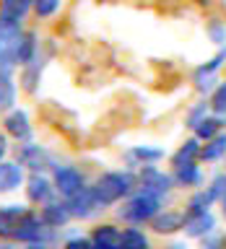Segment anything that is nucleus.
<instances>
[{
  "mask_svg": "<svg viewBox=\"0 0 226 249\" xmlns=\"http://www.w3.org/2000/svg\"><path fill=\"white\" fill-rule=\"evenodd\" d=\"M26 249H50V247H47L44 241H31V244H29Z\"/></svg>",
  "mask_w": 226,
  "mask_h": 249,
  "instance_id": "473e14b6",
  "label": "nucleus"
},
{
  "mask_svg": "<svg viewBox=\"0 0 226 249\" xmlns=\"http://www.w3.org/2000/svg\"><path fill=\"white\" fill-rule=\"evenodd\" d=\"M208 34H210V39H213L216 44H224L226 42V26H221V23H210L208 26Z\"/></svg>",
  "mask_w": 226,
  "mask_h": 249,
  "instance_id": "c85d7f7f",
  "label": "nucleus"
},
{
  "mask_svg": "<svg viewBox=\"0 0 226 249\" xmlns=\"http://www.w3.org/2000/svg\"><path fill=\"white\" fill-rule=\"evenodd\" d=\"M52 236V231L47 229V223L42 221L39 215H34V213H29L26 210V215L19 221V229H16V233H13V239H19V241H47Z\"/></svg>",
  "mask_w": 226,
  "mask_h": 249,
  "instance_id": "7ed1b4c3",
  "label": "nucleus"
},
{
  "mask_svg": "<svg viewBox=\"0 0 226 249\" xmlns=\"http://www.w3.org/2000/svg\"><path fill=\"white\" fill-rule=\"evenodd\" d=\"M140 184H143V190H146V192L156 195V197H164V195L171 190V177L146 163L143 171H140Z\"/></svg>",
  "mask_w": 226,
  "mask_h": 249,
  "instance_id": "423d86ee",
  "label": "nucleus"
},
{
  "mask_svg": "<svg viewBox=\"0 0 226 249\" xmlns=\"http://www.w3.org/2000/svg\"><path fill=\"white\" fill-rule=\"evenodd\" d=\"M224 247H226L224 239H218V236H210V239L203 241V249H224Z\"/></svg>",
  "mask_w": 226,
  "mask_h": 249,
  "instance_id": "2f4dec72",
  "label": "nucleus"
},
{
  "mask_svg": "<svg viewBox=\"0 0 226 249\" xmlns=\"http://www.w3.org/2000/svg\"><path fill=\"white\" fill-rule=\"evenodd\" d=\"M208 192L213 195V200H221L224 195H226V174H218V177H213V182H210Z\"/></svg>",
  "mask_w": 226,
  "mask_h": 249,
  "instance_id": "cd10ccee",
  "label": "nucleus"
},
{
  "mask_svg": "<svg viewBox=\"0 0 226 249\" xmlns=\"http://www.w3.org/2000/svg\"><path fill=\"white\" fill-rule=\"evenodd\" d=\"M62 249H91V239H70Z\"/></svg>",
  "mask_w": 226,
  "mask_h": 249,
  "instance_id": "c756f323",
  "label": "nucleus"
},
{
  "mask_svg": "<svg viewBox=\"0 0 226 249\" xmlns=\"http://www.w3.org/2000/svg\"><path fill=\"white\" fill-rule=\"evenodd\" d=\"M185 233L192 239H206L210 231L216 229V218L210 215V210H203V213H187L185 215Z\"/></svg>",
  "mask_w": 226,
  "mask_h": 249,
  "instance_id": "0eeeda50",
  "label": "nucleus"
},
{
  "mask_svg": "<svg viewBox=\"0 0 226 249\" xmlns=\"http://www.w3.org/2000/svg\"><path fill=\"white\" fill-rule=\"evenodd\" d=\"M26 215V205H5L0 208V236H13L19 221Z\"/></svg>",
  "mask_w": 226,
  "mask_h": 249,
  "instance_id": "9b49d317",
  "label": "nucleus"
},
{
  "mask_svg": "<svg viewBox=\"0 0 226 249\" xmlns=\"http://www.w3.org/2000/svg\"><path fill=\"white\" fill-rule=\"evenodd\" d=\"M16 101V86L11 81V73L8 70H0V112L11 109Z\"/></svg>",
  "mask_w": 226,
  "mask_h": 249,
  "instance_id": "aec40b11",
  "label": "nucleus"
},
{
  "mask_svg": "<svg viewBox=\"0 0 226 249\" xmlns=\"http://www.w3.org/2000/svg\"><path fill=\"white\" fill-rule=\"evenodd\" d=\"M198 153H200L198 138H190V140H185V145H179V151H177L174 156H171V163H174V166H182V163H192Z\"/></svg>",
  "mask_w": 226,
  "mask_h": 249,
  "instance_id": "4be33fe9",
  "label": "nucleus"
},
{
  "mask_svg": "<svg viewBox=\"0 0 226 249\" xmlns=\"http://www.w3.org/2000/svg\"><path fill=\"white\" fill-rule=\"evenodd\" d=\"M200 156L203 161H218L226 156V135L224 132H218V135H213L206 143V148H200Z\"/></svg>",
  "mask_w": 226,
  "mask_h": 249,
  "instance_id": "a211bd4d",
  "label": "nucleus"
},
{
  "mask_svg": "<svg viewBox=\"0 0 226 249\" xmlns=\"http://www.w3.org/2000/svg\"><path fill=\"white\" fill-rule=\"evenodd\" d=\"M174 182L179 187H198L203 182V174H200V169L195 166V161L182 163V166H177V171H174Z\"/></svg>",
  "mask_w": 226,
  "mask_h": 249,
  "instance_id": "dca6fc26",
  "label": "nucleus"
},
{
  "mask_svg": "<svg viewBox=\"0 0 226 249\" xmlns=\"http://www.w3.org/2000/svg\"><path fill=\"white\" fill-rule=\"evenodd\" d=\"M128 156H130L132 161H140V163L146 166V163H153V161H159L164 153L159 151V148H146V145H138V148H132V151H130Z\"/></svg>",
  "mask_w": 226,
  "mask_h": 249,
  "instance_id": "b1692460",
  "label": "nucleus"
},
{
  "mask_svg": "<svg viewBox=\"0 0 226 249\" xmlns=\"http://www.w3.org/2000/svg\"><path fill=\"white\" fill-rule=\"evenodd\" d=\"M132 187H135V177L130 171H109V174L99 177V182L94 184V192H96L101 208H107V205L120 202Z\"/></svg>",
  "mask_w": 226,
  "mask_h": 249,
  "instance_id": "f257e3e1",
  "label": "nucleus"
},
{
  "mask_svg": "<svg viewBox=\"0 0 226 249\" xmlns=\"http://www.w3.org/2000/svg\"><path fill=\"white\" fill-rule=\"evenodd\" d=\"M23 182V169L19 161H0V192H13Z\"/></svg>",
  "mask_w": 226,
  "mask_h": 249,
  "instance_id": "1a4fd4ad",
  "label": "nucleus"
},
{
  "mask_svg": "<svg viewBox=\"0 0 226 249\" xmlns=\"http://www.w3.org/2000/svg\"><path fill=\"white\" fill-rule=\"evenodd\" d=\"M19 163L21 166H29L31 171H44V169L52 166V156L47 153L42 145L29 143V145H23L19 151Z\"/></svg>",
  "mask_w": 226,
  "mask_h": 249,
  "instance_id": "6e6552de",
  "label": "nucleus"
},
{
  "mask_svg": "<svg viewBox=\"0 0 226 249\" xmlns=\"http://www.w3.org/2000/svg\"><path fill=\"white\" fill-rule=\"evenodd\" d=\"M120 249H148V239L143 236V231L128 229L120 233Z\"/></svg>",
  "mask_w": 226,
  "mask_h": 249,
  "instance_id": "5701e85b",
  "label": "nucleus"
},
{
  "mask_svg": "<svg viewBox=\"0 0 226 249\" xmlns=\"http://www.w3.org/2000/svg\"><path fill=\"white\" fill-rule=\"evenodd\" d=\"M37 57V34L34 31H26V34L19 36V42H16V62L19 65H26Z\"/></svg>",
  "mask_w": 226,
  "mask_h": 249,
  "instance_id": "2eb2a0df",
  "label": "nucleus"
},
{
  "mask_svg": "<svg viewBox=\"0 0 226 249\" xmlns=\"http://www.w3.org/2000/svg\"><path fill=\"white\" fill-rule=\"evenodd\" d=\"M57 8H60V0H34V11H37V16H42V18L52 16Z\"/></svg>",
  "mask_w": 226,
  "mask_h": 249,
  "instance_id": "bb28decb",
  "label": "nucleus"
},
{
  "mask_svg": "<svg viewBox=\"0 0 226 249\" xmlns=\"http://www.w3.org/2000/svg\"><path fill=\"white\" fill-rule=\"evenodd\" d=\"M0 249H19L16 244H8V241H3V244H0Z\"/></svg>",
  "mask_w": 226,
  "mask_h": 249,
  "instance_id": "f704fd0d",
  "label": "nucleus"
},
{
  "mask_svg": "<svg viewBox=\"0 0 226 249\" xmlns=\"http://www.w3.org/2000/svg\"><path fill=\"white\" fill-rule=\"evenodd\" d=\"M26 195H29L31 202H50L52 200V184L47 182L42 174H34V177H29Z\"/></svg>",
  "mask_w": 226,
  "mask_h": 249,
  "instance_id": "ddd939ff",
  "label": "nucleus"
},
{
  "mask_svg": "<svg viewBox=\"0 0 226 249\" xmlns=\"http://www.w3.org/2000/svg\"><path fill=\"white\" fill-rule=\"evenodd\" d=\"M224 244H226V239H224Z\"/></svg>",
  "mask_w": 226,
  "mask_h": 249,
  "instance_id": "4c0bfd02",
  "label": "nucleus"
},
{
  "mask_svg": "<svg viewBox=\"0 0 226 249\" xmlns=\"http://www.w3.org/2000/svg\"><path fill=\"white\" fill-rule=\"evenodd\" d=\"M159 205H161V197H156V195L140 190L138 195H132V197L120 208V218H122V221H128V223L151 221V218L159 213Z\"/></svg>",
  "mask_w": 226,
  "mask_h": 249,
  "instance_id": "f03ea898",
  "label": "nucleus"
},
{
  "mask_svg": "<svg viewBox=\"0 0 226 249\" xmlns=\"http://www.w3.org/2000/svg\"><path fill=\"white\" fill-rule=\"evenodd\" d=\"M83 184V174L73 166H57L55 169V190H57L60 195H65V197H70V195H75Z\"/></svg>",
  "mask_w": 226,
  "mask_h": 249,
  "instance_id": "39448f33",
  "label": "nucleus"
},
{
  "mask_svg": "<svg viewBox=\"0 0 226 249\" xmlns=\"http://www.w3.org/2000/svg\"><path fill=\"white\" fill-rule=\"evenodd\" d=\"M94 244H104V247H114L120 249V231L114 229V226H99V229H94V236H91Z\"/></svg>",
  "mask_w": 226,
  "mask_h": 249,
  "instance_id": "412c9836",
  "label": "nucleus"
},
{
  "mask_svg": "<svg viewBox=\"0 0 226 249\" xmlns=\"http://www.w3.org/2000/svg\"><path fill=\"white\" fill-rule=\"evenodd\" d=\"M29 8H31V0H3V3H0V16L21 23L23 16L29 13Z\"/></svg>",
  "mask_w": 226,
  "mask_h": 249,
  "instance_id": "f3484780",
  "label": "nucleus"
},
{
  "mask_svg": "<svg viewBox=\"0 0 226 249\" xmlns=\"http://www.w3.org/2000/svg\"><path fill=\"white\" fill-rule=\"evenodd\" d=\"M221 124H224L221 117H203V120L192 127L195 130V138H198V140H210L213 135L221 132Z\"/></svg>",
  "mask_w": 226,
  "mask_h": 249,
  "instance_id": "6ab92c4d",
  "label": "nucleus"
},
{
  "mask_svg": "<svg viewBox=\"0 0 226 249\" xmlns=\"http://www.w3.org/2000/svg\"><path fill=\"white\" fill-rule=\"evenodd\" d=\"M221 202H224V215H226V195H224V197H221Z\"/></svg>",
  "mask_w": 226,
  "mask_h": 249,
  "instance_id": "e433bc0d",
  "label": "nucleus"
},
{
  "mask_svg": "<svg viewBox=\"0 0 226 249\" xmlns=\"http://www.w3.org/2000/svg\"><path fill=\"white\" fill-rule=\"evenodd\" d=\"M185 226V215L179 213H156L151 218V229L156 233H174Z\"/></svg>",
  "mask_w": 226,
  "mask_h": 249,
  "instance_id": "4468645a",
  "label": "nucleus"
},
{
  "mask_svg": "<svg viewBox=\"0 0 226 249\" xmlns=\"http://www.w3.org/2000/svg\"><path fill=\"white\" fill-rule=\"evenodd\" d=\"M70 208H68V202H44V208H42V221L47 226H52V229H60V226H65L70 221Z\"/></svg>",
  "mask_w": 226,
  "mask_h": 249,
  "instance_id": "9d476101",
  "label": "nucleus"
},
{
  "mask_svg": "<svg viewBox=\"0 0 226 249\" xmlns=\"http://www.w3.org/2000/svg\"><path fill=\"white\" fill-rule=\"evenodd\" d=\"M5 130H8V135H13L16 140H26L31 135L29 114L23 112V109H13V112L5 117Z\"/></svg>",
  "mask_w": 226,
  "mask_h": 249,
  "instance_id": "f8f14e48",
  "label": "nucleus"
},
{
  "mask_svg": "<svg viewBox=\"0 0 226 249\" xmlns=\"http://www.w3.org/2000/svg\"><path fill=\"white\" fill-rule=\"evenodd\" d=\"M91 249H114V247H104V244H94V241H91Z\"/></svg>",
  "mask_w": 226,
  "mask_h": 249,
  "instance_id": "c9c22d12",
  "label": "nucleus"
},
{
  "mask_svg": "<svg viewBox=\"0 0 226 249\" xmlns=\"http://www.w3.org/2000/svg\"><path fill=\"white\" fill-rule=\"evenodd\" d=\"M203 117H206V104H200L198 109H195V112L190 114V120H187V124H190V127H195V124H198Z\"/></svg>",
  "mask_w": 226,
  "mask_h": 249,
  "instance_id": "7c9ffc66",
  "label": "nucleus"
},
{
  "mask_svg": "<svg viewBox=\"0 0 226 249\" xmlns=\"http://www.w3.org/2000/svg\"><path fill=\"white\" fill-rule=\"evenodd\" d=\"M68 208H70V215L73 218H91L101 208V202L96 197V192H94V187H81L75 195L68 197Z\"/></svg>",
  "mask_w": 226,
  "mask_h": 249,
  "instance_id": "20e7f679",
  "label": "nucleus"
},
{
  "mask_svg": "<svg viewBox=\"0 0 226 249\" xmlns=\"http://www.w3.org/2000/svg\"><path fill=\"white\" fill-rule=\"evenodd\" d=\"M210 205H213V195H210L208 190H203V192H198V195H192L187 213H203V210H208ZM187 213H185V215H187Z\"/></svg>",
  "mask_w": 226,
  "mask_h": 249,
  "instance_id": "393cba45",
  "label": "nucleus"
},
{
  "mask_svg": "<svg viewBox=\"0 0 226 249\" xmlns=\"http://www.w3.org/2000/svg\"><path fill=\"white\" fill-rule=\"evenodd\" d=\"M5 151H8V145H5V138L0 135V159H3V156H5Z\"/></svg>",
  "mask_w": 226,
  "mask_h": 249,
  "instance_id": "72a5a7b5",
  "label": "nucleus"
},
{
  "mask_svg": "<svg viewBox=\"0 0 226 249\" xmlns=\"http://www.w3.org/2000/svg\"><path fill=\"white\" fill-rule=\"evenodd\" d=\"M213 83H216V73L198 68V73H195V89L200 93H208V91H213Z\"/></svg>",
  "mask_w": 226,
  "mask_h": 249,
  "instance_id": "a878e982",
  "label": "nucleus"
}]
</instances>
